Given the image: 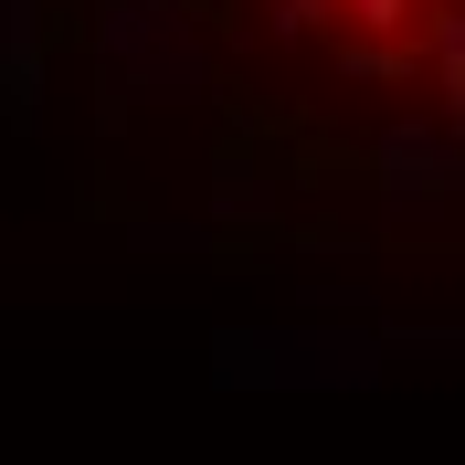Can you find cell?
I'll list each match as a JSON object with an SVG mask.
<instances>
[{"label": "cell", "mask_w": 465, "mask_h": 465, "mask_svg": "<svg viewBox=\"0 0 465 465\" xmlns=\"http://www.w3.org/2000/svg\"><path fill=\"white\" fill-rule=\"evenodd\" d=\"M444 116L465 127V64H444Z\"/></svg>", "instance_id": "cell-1"}]
</instances>
